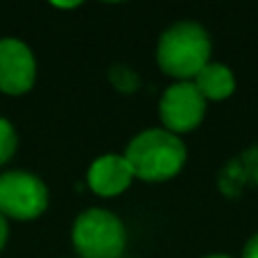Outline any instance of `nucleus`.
<instances>
[{
    "label": "nucleus",
    "instance_id": "0eeeda50",
    "mask_svg": "<svg viewBox=\"0 0 258 258\" xmlns=\"http://www.w3.org/2000/svg\"><path fill=\"white\" fill-rule=\"evenodd\" d=\"M134 181V172L127 159L120 154H102L91 163L86 183L100 197H116L125 192Z\"/></svg>",
    "mask_w": 258,
    "mask_h": 258
},
{
    "label": "nucleus",
    "instance_id": "f03ea898",
    "mask_svg": "<svg viewBox=\"0 0 258 258\" xmlns=\"http://www.w3.org/2000/svg\"><path fill=\"white\" fill-rule=\"evenodd\" d=\"M134 177L150 183L168 181L181 172L188 150L177 134L165 129H145L129 141L125 154Z\"/></svg>",
    "mask_w": 258,
    "mask_h": 258
},
{
    "label": "nucleus",
    "instance_id": "f257e3e1",
    "mask_svg": "<svg viewBox=\"0 0 258 258\" xmlns=\"http://www.w3.org/2000/svg\"><path fill=\"white\" fill-rule=\"evenodd\" d=\"M211 36L195 21H179L159 36L156 63L161 73L177 82H192L211 59Z\"/></svg>",
    "mask_w": 258,
    "mask_h": 258
},
{
    "label": "nucleus",
    "instance_id": "20e7f679",
    "mask_svg": "<svg viewBox=\"0 0 258 258\" xmlns=\"http://www.w3.org/2000/svg\"><path fill=\"white\" fill-rule=\"evenodd\" d=\"M48 209V188L36 174L9 170L0 174V213L27 222L36 220Z\"/></svg>",
    "mask_w": 258,
    "mask_h": 258
},
{
    "label": "nucleus",
    "instance_id": "9d476101",
    "mask_svg": "<svg viewBox=\"0 0 258 258\" xmlns=\"http://www.w3.org/2000/svg\"><path fill=\"white\" fill-rule=\"evenodd\" d=\"M109 80H111V84L116 86L120 93H134V91L138 89L136 71H132V68H127V66H113L111 71H109Z\"/></svg>",
    "mask_w": 258,
    "mask_h": 258
},
{
    "label": "nucleus",
    "instance_id": "7ed1b4c3",
    "mask_svg": "<svg viewBox=\"0 0 258 258\" xmlns=\"http://www.w3.org/2000/svg\"><path fill=\"white\" fill-rule=\"evenodd\" d=\"M71 238L80 258H120L127 247L125 224L107 209H86L77 215Z\"/></svg>",
    "mask_w": 258,
    "mask_h": 258
},
{
    "label": "nucleus",
    "instance_id": "4468645a",
    "mask_svg": "<svg viewBox=\"0 0 258 258\" xmlns=\"http://www.w3.org/2000/svg\"><path fill=\"white\" fill-rule=\"evenodd\" d=\"M206 258H231V256H227V254H213V256H206Z\"/></svg>",
    "mask_w": 258,
    "mask_h": 258
},
{
    "label": "nucleus",
    "instance_id": "6e6552de",
    "mask_svg": "<svg viewBox=\"0 0 258 258\" xmlns=\"http://www.w3.org/2000/svg\"><path fill=\"white\" fill-rule=\"evenodd\" d=\"M192 84L197 86V91L204 100L220 102L236 91V77H233L231 68L224 66V63H209L200 71V75L192 80Z\"/></svg>",
    "mask_w": 258,
    "mask_h": 258
},
{
    "label": "nucleus",
    "instance_id": "39448f33",
    "mask_svg": "<svg viewBox=\"0 0 258 258\" xmlns=\"http://www.w3.org/2000/svg\"><path fill=\"white\" fill-rule=\"evenodd\" d=\"M159 116L170 134H188L202 125L206 116V100L192 82H174L159 100Z\"/></svg>",
    "mask_w": 258,
    "mask_h": 258
},
{
    "label": "nucleus",
    "instance_id": "f8f14e48",
    "mask_svg": "<svg viewBox=\"0 0 258 258\" xmlns=\"http://www.w3.org/2000/svg\"><path fill=\"white\" fill-rule=\"evenodd\" d=\"M7 236H9V227H7V218L0 213V251H3L5 242H7Z\"/></svg>",
    "mask_w": 258,
    "mask_h": 258
},
{
    "label": "nucleus",
    "instance_id": "ddd939ff",
    "mask_svg": "<svg viewBox=\"0 0 258 258\" xmlns=\"http://www.w3.org/2000/svg\"><path fill=\"white\" fill-rule=\"evenodd\" d=\"M52 7H59V9H73V7H80V3H52Z\"/></svg>",
    "mask_w": 258,
    "mask_h": 258
},
{
    "label": "nucleus",
    "instance_id": "9b49d317",
    "mask_svg": "<svg viewBox=\"0 0 258 258\" xmlns=\"http://www.w3.org/2000/svg\"><path fill=\"white\" fill-rule=\"evenodd\" d=\"M242 258H258V233L247 240L245 249H242Z\"/></svg>",
    "mask_w": 258,
    "mask_h": 258
},
{
    "label": "nucleus",
    "instance_id": "423d86ee",
    "mask_svg": "<svg viewBox=\"0 0 258 258\" xmlns=\"http://www.w3.org/2000/svg\"><path fill=\"white\" fill-rule=\"evenodd\" d=\"M36 82V59L32 50L18 39H0V91L23 95Z\"/></svg>",
    "mask_w": 258,
    "mask_h": 258
},
{
    "label": "nucleus",
    "instance_id": "1a4fd4ad",
    "mask_svg": "<svg viewBox=\"0 0 258 258\" xmlns=\"http://www.w3.org/2000/svg\"><path fill=\"white\" fill-rule=\"evenodd\" d=\"M18 147V136L16 129L9 120L0 118V165H5L14 154H16Z\"/></svg>",
    "mask_w": 258,
    "mask_h": 258
}]
</instances>
